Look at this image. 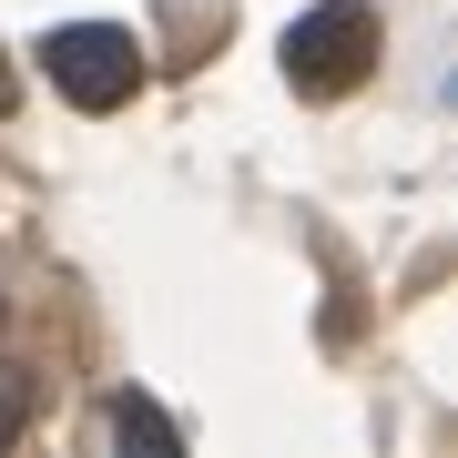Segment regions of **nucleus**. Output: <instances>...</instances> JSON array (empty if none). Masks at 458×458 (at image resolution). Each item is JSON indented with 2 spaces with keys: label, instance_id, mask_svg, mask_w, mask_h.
<instances>
[{
  "label": "nucleus",
  "instance_id": "f257e3e1",
  "mask_svg": "<svg viewBox=\"0 0 458 458\" xmlns=\"http://www.w3.org/2000/svg\"><path fill=\"white\" fill-rule=\"evenodd\" d=\"M377 72V11L367 0H316L285 21V82L306 102H346Z\"/></svg>",
  "mask_w": 458,
  "mask_h": 458
},
{
  "label": "nucleus",
  "instance_id": "f03ea898",
  "mask_svg": "<svg viewBox=\"0 0 458 458\" xmlns=\"http://www.w3.org/2000/svg\"><path fill=\"white\" fill-rule=\"evenodd\" d=\"M41 72L62 102H82V113H123L132 92H143V41L123 31V21H62V31L41 41Z\"/></svg>",
  "mask_w": 458,
  "mask_h": 458
},
{
  "label": "nucleus",
  "instance_id": "7ed1b4c3",
  "mask_svg": "<svg viewBox=\"0 0 458 458\" xmlns=\"http://www.w3.org/2000/svg\"><path fill=\"white\" fill-rule=\"evenodd\" d=\"M113 438H123V448H153V458H174V448H183V428H174L164 408H153V397H113Z\"/></svg>",
  "mask_w": 458,
  "mask_h": 458
},
{
  "label": "nucleus",
  "instance_id": "20e7f679",
  "mask_svg": "<svg viewBox=\"0 0 458 458\" xmlns=\"http://www.w3.org/2000/svg\"><path fill=\"white\" fill-rule=\"evenodd\" d=\"M41 418V367H0V448H21V428H31Z\"/></svg>",
  "mask_w": 458,
  "mask_h": 458
},
{
  "label": "nucleus",
  "instance_id": "39448f33",
  "mask_svg": "<svg viewBox=\"0 0 458 458\" xmlns=\"http://www.w3.org/2000/svg\"><path fill=\"white\" fill-rule=\"evenodd\" d=\"M11 102H21V82H11V51H0V113H11Z\"/></svg>",
  "mask_w": 458,
  "mask_h": 458
}]
</instances>
